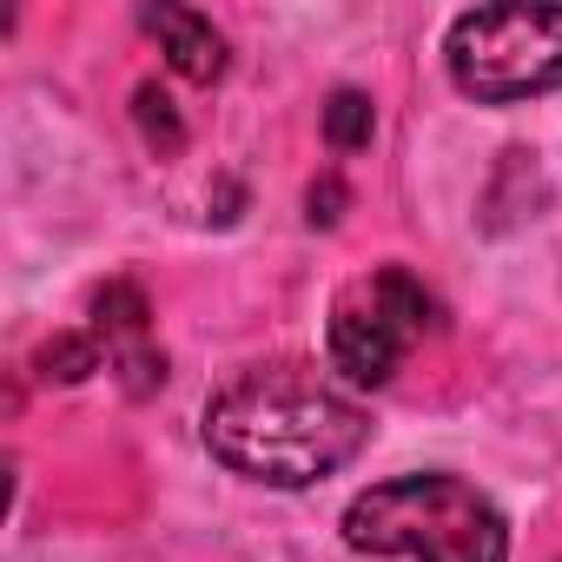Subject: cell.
Segmentation results:
<instances>
[{"label":"cell","mask_w":562,"mask_h":562,"mask_svg":"<svg viewBox=\"0 0 562 562\" xmlns=\"http://www.w3.org/2000/svg\"><path fill=\"white\" fill-rule=\"evenodd\" d=\"M364 437H371V417L358 411V397H345L305 364L245 371L205 404V450L232 476H251L271 490L325 483L364 450Z\"/></svg>","instance_id":"6da1fadb"},{"label":"cell","mask_w":562,"mask_h":562,"mask_svg":"<svg viewBox=\"0 0 562 562\" xmlns=\"http://www.w3.org/2000/svg\"><path fill=\"white\" fill-rule=\"evenodd\" d=\"M345 542L358 555H404V562H509L503 509L443 470L391 476L345 509Z\"/></svg>","instance_id":"7a4b0ae2"},{"label":"cell","mask_w":562,"mask_h":562,"mask_svg":"<svg viewBox=\"0 0 562 562\" xmlns=\"http://www.w3.org/2000/svg\"><path fill=\"white\" fill-rule=\"evenodd\" d=\"M457 93L483 106L536 100L562 87V8H476L443 41Z\"/></svg>","instance_id":"3957f363"},{"label":"cell","mask_w":562,"mask_h":562,"mask_svg":"<svg viewBox=\"0 0 562 562\" xmlns=\"http://www.w3.org/2000/svg\"><path fill=\"white\" fill-rule=\"evenodd\" d=\"M430 331H437V299L404 265H378L351 278L331 305V371L358 391H378Z\"/></svg>","instance_id":"277c9868"},{"label":"cell","mask_w":562,"mask_h":562,"mask_svg":"<svg viewBox=\"0 0 562 562\" xmlns=\"http://www.w3.org/2000/svg\"><path fill=\"white\" fill-rule=\"evenodd\" d=\"M146 34L166 47V67L179 80L212 87L225 74V41H218V27L205 14H192V8H146Z\"/></svg>","instance_id":"5b68a950"},{"label":"cell","mask_w":562,"mask_h":562,"mask_svg":"<svg viewBox=\"0 0 562 562\" xmlns=\"http://www.w3.org/2000/svg\"><path fill=\"white\" fill-rule=\"evenodd\" d=\"M371 133H378V120H371V100L364 93H331V106H325V139L338 146V153H358V146H371Z\"/></svg>","instance_id":"8992f818"},{"label":"cell","mask_w":562,"mask_h":562,"mask_svg":"<svg viewBox=\"0 0 562 562\" xmlns=\"http://www.w3.org/2000/svg\"><path fill=\"white\" fill-rule=\"evenodd\" d=\"M87 371H100V338L93 331H60L54 345H41V378L80 384Z\"/></svg>","instance_id":"52a82bcc"},{"label":"cell","mask_w":562,"mask_h":562,"mask_svg":"<svg viewBox=\"0 0 562 562\" xmlns=\"http://www.w3.org/2000/svg\"><path fill=\"white\" fill-rule=\"evenodd\" d=\"M139 126H146V139H153L159 153H179V146H186V133H179V120H172V100H166L159 87H139Z\"/></svg>","instance_id":"ba28073f"},{"label":"cell","mask_w":562,"mask_h":562,"mask_svg":"<svg viewBox=\"0 0 562 562\" xmlns=\"http://www.w3.org/2000/svg\"><path fill=\"white\" fill-rule=\"evenodd\" d=\"M338 205H345V186L338 179L312 186V225H338Z\"/></svg>","instance_id":"9c48e42d"}]
</instances>
